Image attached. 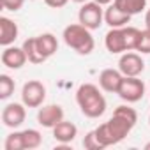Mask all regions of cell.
Masks as SVG:
<instances>
[{"instance_id": "obj_29", "label": "cell", "mask_w": 150, "mask_h": 150, "mask_svg": "<svg viewBox=\"0 0 150 150\" xmlns=\"http://www.w3.org/2000/svg\"><path fill=\"white\" fill-rule=\"evenodd\" d=\"M72 2H76V4H85V2H88V0H72Z\"/></svg>"}, {"instance_id": "obj_28", "label": "cell", "mask_w": 150, "mask_h": 150, "mask_svg": "<svg viewBox=\"0 0 150 150\" xmlns=\"http://www.w3.org/2000/svg\"><path fill=\"white\" fill-rule=\"evenodd\" d=\"M94 2H97V4H101V6H106V4L111 2V0H94Z\"/></svg>"}, {"instance_id": "obj_5", "label": "cell", "mask_w": 150, "mask_h": 150, "mask_svg": "<svg viewBox=\"0 0 150 150\" xmlns=\"http://www.w3.org/2000/svg\"><path fill=\"white\" fill-rule=\"evenodd\" d=\"M118 96L125 103H138L145 96V83L138 76H124V81L118 88Z\"/></svg>"}, {"instance_id": "obj_4", "label": "cell", "mask_w": 150, "mask_h": 150, "mask_svg": "<svg viewBox=\"0 0 150 150\" xmlns=\"http://www.w3.org/2000/svg\"><path fill=\"white\" fill-rule=\"evenodd\" d=\"M78 20L88 30H97L103 25V20H104V13L101 9V4H97V2H85L81 6L80 13H78Z\"/></svg>"}, {"instance_id": "obj_31", "label": "cell", "mask_w": 150, "mask_h": 150, "mask_svg": "<svg viewBox=\"0 0 150 150\" xmlns=\"http://www.w3.org/2000/svg\"><path fill=\"white\" fill-rule=\"evenodd\" d=\"M148 122H150V118H148Z\"/></svg>"}, {"instance_id": "obj_14", "label": "cell", "mask_w": 150, "mask_h": 150, "mask_svg": "<svg viewBox=\"0 0 150 150\" xmlns=\"http://www.w3.org/2000/svg\"><path fill=\"white\" fill-rule=\"evenodd\" d=\"M104 21H106L111 28H122V27H125V25L131 21V14L120 11V9L113 4V6H110V7L104 11Z\"/></svg>"}, {"instance_id": "obj_8", "label": "cell", "mask_w": 150, "mask_h": 150, "mask_svg": "<svg viewBox=\"0 0 150 150\" xmlns=\"http://www.w3.org/2000/svg\"><path fill=\"white\" fill-rule=\"evenodd\" d=\"M25 117H27L25 104H20V103H9L4 108V111H2V122H4V125L11 127V129L20 127L25 122Z\"/></svg>"}, {"instance_id": "obj_18", "label": "cell", "mask_w": 150, "mask_h": 150, "mask_svg": "<svg viewBox=\"0 0 150 150\" xmlns=\"http://www.w3.org/2000/svg\"><path fill=\"white\" fill-rule=\"evenodd\" d=\"M21 134H23L25 150H27V148H28V150H34V148H37V146L42 143V136H41V132L35 131V129H25V131H21Z\"/></svg>"}, {"instance_id": "obj_17", "label": "cell", "mask_w": 150, "mask_h": 150, "mask_svg": "<svg viewBox=\"0 0 150 150\" xmlns=\"http://www.w3.org/2000/svg\"><path fill=\"white\" fill-rule=\"evenodd\" d=\"M120 11L134 16V14H139L145 7H146V0H115L113 2Z\"/></svg>"}, {"instance_id": "obj_26", "label": "cell", "mask_w": 150, "mask_h": 150, "mask_svg": "<svg viewBox=\"0 0 150 150\" xmlns=\"http://www.w3.org/2000/svg\"><path fill=\"white\" fill-rule=\"evenodd\" d=\"M46 2V6H50V7H53V9H60V7H64L69 0H44Z\"/></svg>"}, {"instance_id": "obj_7", "label": "cell", "mask_w": 150, "mask_h": 150, "mask_svg": "<svg viewBox=\"0 0 150 150\" xmlns=\"http://www.w3.org/2000/svg\"><path fill=\"white\" fill-rule=\"evenodd\" d=\"M145 69V62L136 53H124L118 60V71L124 76H139Z\"/></svg>"}, {"instance_id": "obj_22", "label": "cell", "mask_w": 150, "mask_h": 150, "mask_svg": "<svg viewBox=\"0 0 150 150\" xmlns=\"http://www.w3.org/2000/svg\"><path fill=\"white\" fill-rule=\"evenodd\" d=\"M6 150H25V143H23V134L20 132H11L6 138Z\"/></svg>"}, {"instance_id": "obj_11", "label": "cell", "mask_w": 150, "mask_h": 150, "mask_svg": "<svg viewBox=\"0 0 150 150\" xmlns=\"http://www.w3.org/2000/svg\"><path fill=\"white\" fill-rule=\"evenodd\" d=\"M27 53L23 48H16V46H6V50L2 51V64L9 69H21L27 62Z\"/></svg>"}, {"instance_id": "obj_20", "label": "cell", "mask_w": 150, "mask_h": 150, "mask_svg": "<svg viewBox=\"0 0 150 150\" xmlns=\"http://www.w3.org/2000/svg\"><path fill=\"white\" fill-rule=\"evenodd\" d=\"M139 35H141V30H138L134 27H124V39H125V50L127 51L138 48Z\"/></svg>"}, {"instance_id": "obj_13", "label": "cell", "mask_w": 150, "mask_h": 150, "mask_svg": "<svg viewBox=\"0 0 150 150\" xmlns=\"http://www.w3.org/2000/svg\"><path fill=\"white\" fill-rule=\"evenodd\" d=\"M106 50L110 53H124L125 50V39H124V27L122 28H111L104 37Z\"/></svg>"}, {"instance_id": "obj_2", "label": "cell", "mask_w": 150, "mask_h": 150, "mask_svg": "<svg viewBox=\"0 0 150 150\" xmlns=\"http://www.w3.org/2000/svg\"><path fill=\"white\" fill-rule=\"evenodd\" d=\"M76 103L81 113L88 118H99L106 111V99L92 83H83L76 92Z\"/></svg>"}, {"instance_id": "obj_15", "label": "cell", "mask_w": 150, "mask_h": 150, "mask_svg": "<svg viewBox=\"0 0 150 150\" xmlns=\"http://www.w3.org/2000/svg\"><path fill=\"white\" fill-rule=\"evenodd\" d=\"M16 37H18V25L13 20L2 16L0 18V44L11 46L16 41Z\"/></svg>"}, {"instance_id": "obj_16", "label": "cell", "mask_w": 150, "mask_h": 150, "mask_svg": "<svg viewBox=\"0 0 150 150\" xmlns=\"http://www.w3.org/2000/svg\"><path fill=\"white\" fill-rule=\"evenodd\" d=\"M78 134V127L74 125L72 122H58L55 127H53V138L60 143H71Z\"/></svg>"}, {"instance_id": "obj_12", "label": "cell", "mask_w": 150, "mask_h": 150, "mask_svg": "<svg viewBox=\"0 0 150 150\" xmlns=\"http://www.w3.org/2000/svg\"><path fill=\"white\" fill-rule=\"evenodd\" d=\"M35 48H37V51H39V55H41L44 60H48L51 55L57 53V50H58V41H57V37H55L53 34H42V35H37V37H35Z\"/></svg>"}, {"instance_id": "obj_23", "label": "cell", "mask_w": 150, "mask_h": 150, "mask_svg": "<svg viewBox=\"0 0 150 150\" xmlns=\"http://www.w3.org/2000/svg\"><path fill=\"white\" fill-rule=\"evenodd\" d=\"M83 146H85L87 150H101V148H104V146L99 143V139H97V136H96V131H90V132L85 136Z\"/></svg>"}, {"instance_id": "obj_25", "label": "cell", "mask_w": 150, "mask_h": 150, "mask_svg": "<svg viewBox=\"0 0 150 150\" xmlns=\"http://www.w3.org/2000/svg\"><path fill=\"white\" fill-rule=\"evenodd\" d=\"M0 4L7 11H20L25 4V0H0Z\"/></svg>"}, {"instance_id": "obj_1", "label": "cell", "mask_w": 150, "mask_h": 150, "mask_svg": "<svg viewBox=\"0 0 150 150\" xmlns=\"http://www.w3.org/2000/svg\"><path fill=\"white\" fill-rule=\"evenodd\" d=\"M134 125H136V122H132V120H129L127 117H124V115L113 111V117H111L108 122L101 124V125H99L97 129H94V131H96V136H97L99 143H101L103 146H110V145L120 143V141L131 132V129H132Z\"/></svg>"}, {"instance_id": "obj_10", "label": "cell", "mask_w": 150, "mask_h": 150, "mask_svg": "<svg viewBox=\"0 0 150 150\" xmlns=\"http://www.w3.org/2000/svg\"><path fill=\"white\" fill-rule=\"evenodd\" d=\"M124 81V74L120 71L115 69H104L99 74V85L104 92H111V94H118V88Z\"/></svg>"}, {"instance_id": "obj_30", "label": "cell", "mask_w": 150, "mask_h": 150, "mask_svg": "<svg viewBox=\"0 0 150 150\" xmlns=\"http://www.w3.org/2000/svg\"><path fill=\"white\" fill-rule=\"evenodd\" d=\"M145 150H150V143H146V145H145Z\"/></svg>"}, {"instance_id": "obj_24", "label": "cell", "mask_w": 150, "mask_h": 150, "mask_svg": "<svg viewBox=\"0 0 150 150\" xmlns=\"http://www.w3.org/2000/svg\"><path fill=\"white\" fill-rule=\"evenodd\" d=\"M138 51L141 53H150V28H145L141 30V35H139V42H138Z\"/></svg>"}, {"instance_id": "obj_3", "label": "cell", "mask_w": 150, "mask_h": 150, "mask_svg": "<svg viewBox=\"0 0 150 150\" xmlns=\"http://www.w3.org/2000/svg\"><path fill=\"white\" fill-rule=\"evenodd\" d=\"M64 42L72 48L76 53L80 55H90L94 51V37L90 34V30L87 27H83L81 23H74L64 28Z\"/></svg>"}, {"instance_id": "obj_9", "label": "cell", "mask_w": 150, "mask_h": 150, "mask_svg": "<svg viewBox=\"0 0 150 150\" xmlns=\"http://www.w3.org/2000/svg\"><path fill=\"white\" fill-rule=\"evenodd\" d=\"M64 120V110L58 104H50V106H42L37 111V122L46 127V129H53L58 122Z\"/></svg>"}, {"instance_id": "obj_27", "label": "cell", "mask_w": 150, "mask_h": 150, "mask_svg": "<svg viewBox=\"0 0 150 150\" xmlns=\"http://www.w3.org/2000/svg\"><path fill=\"white\" fill-rule=\"evenodd\" d=\"M145 25H146V28H150V9H148L146 14H145Z\"/></svg>"}, {"instance_id": "obj_19", "label": "cell", "mask_w": 150, "mask_h": 150, "mask_svg": "<svg viewBox=\"0 0 150 150\" xmlns=\"http://www.w3.org/2000/svg\"><path fill=\"white\" fill-rule=\"evenodd\" d=\"M21 48L25 50L28 62H32V64H42V62H44V58L39 55V51H37V48H35V37H28V39L23 42Z\"/></svg>"}, {"instance_id": "obj_21", "label": "cell", "mask_w": 150, "mask_h": 150, "mask_svg": "<svg viewBox=\"0 0 150 150\" xmlns=\"http://www.w3.org/2000/svg\"><path fill=\"white\" fill-rule=\"evenodd\" d=\"M14 92V80L7 74H0V99H9Z\"/></svg>"}, {"instance_id": "obj_6", "label": "cell", "mask_w": 150, "mask_h": 150, "mask_svg": "<svg viewBox=\"0 0 150 150\" xmlns=\"http://www.w3.org/2000/svg\"><path fill=\"white\" fill-rule=\"evenodd\" d=\"M46 99V87L37 81V80H30L23 85L21 90V101L27 108H39Z\"/></svg>"}]
</instances>
